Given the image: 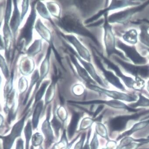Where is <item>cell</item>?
Masks as SVG:
<instances>
[{
	"label": "cell",
	"instance_id": "1",
	"mask_svg": "<svg viewBox=\"0 0 149 149\" xmlns=\"http://www.w3.org/2000/svg\"><path fill=\"white\" fill-rule=\"evenodd\" d=\"M58 19L56 24L66 32L88 38L91 39L97 46H99V42L95 37L84 26L76 15L68 14Z\"/></svg>",
	"mask_w": 149,
	"mask_h": 149
},
{
	"label": "cell",
	"instance_id": "2",
	"mask_svg": "<svg viewBox=\"0 0 149 149\" xmlns=\"http://www.w3.org/2000/svg\"><path fill=\"white\" fill-rule=\"evenodd\" d=\"M149 113V109H148L133 113L131 115L116 116L109 121V128L112 132H120L125 131L130 121H136L142 116Z\"/></svg>",
	"mask_w": 149,
	"mask_h": 149
},
{
	"label": "cell",
	"instance_id": "3",
	"mask_svg": "<svg viewBox=\"0 0 149 149\" xmlns=\"http://www.w3.org/2000/svg\"><path fill=\"white\" fill-rule=\"evenodd\" d=\"M107 14L108 13H107L104 15L105 17V22L104 24L103 28L104 29V40L108 57H110L113 54H116L124 60H127L125 58L123 54L116 49L115 38L112 31V26L108 22Z\"/></svg>",
	"mask_w": 149,
	"mask_h": 149
},
{
	"label": "cell",
	"instance_id": "4",
	"mask_svg": "<svg viewBox=\"0 0 149 149\" xmlns=\"http://www.w3.org/2000/svg\"><path fill=\"white\" fill-rule=\"evenodd\" d=\"M91 47H92L91 48L92 54L95 64L96 65L97 67L99 68V70L102 72V73L106 80L118 89H120L123 91H125V89L123 85L121 84L119 78L115 76V74L112 72L108 71L105 68V67L104 66L102 63L101 58L97 54L91 45Z\"/></svg>",
	"mask_w": 149,
	"mask_h": 149
},
{
	"label": "cell",
	"instance_id": "5",
	"mask_svg": "<svg viewBox=\"0 0 149 149\" xmlns=\"http://www.w3.org/2000/svg\"><path fill=\"white\" fill-rule=\"evenodd\" d=\"M86 86L91 90L107 95L108 96L113 98L114 100H121L130 102H136L137 100V96L136 95H129L118 91L107 90L94 84L86 85Z\"/></svg>",
	"mask_w": 149,
	"mask_h": 149
},
{
	"label": "cell",
	"instance_id": "6",
	"mask_svg": "<svg viewBox=\"0 0 149 149\" xmlns=\"http://www.w3.org/2000/svg\"><path fill=\"white\" fill-rule=\"evenodd\" d=\"M64 45L65 46L67 49L68 50L69 53L70 54H72L73 55L76 56L77 59L80 61V63L83 65L84 68L86 70V72H88V74H90L91 77L93 79V80L95 82H97L99 85L102 86L103 87H107V85L104 83L102 78L97 73L95 69V68L92 64L91 62H88V61L84 60V59H82L79 55L78 53H77L76 51H74V49L71 46L67 44L66 43L64 42Z\"/></svg>",
	"mask_w": 149,
	"mask_h": 149
},
{
	"label": "cell",
	"instance_id": "7",
	"mask_svg": "<svg viewBox=\"0 0 149 149\" xmlns=\"http://www.w3.org/2000/svg\"><path fill=\"white\" fill-rule=\"evenodd\" d=\"M113 57L114 60L119 63L127 72L130 73L136 77L139 74L142 77H149V66H136L123 61L117 56H114Z\"/></svg>",
	"mask_w": 149,
	"mask_h": 149
},
{
	"label": "cell",
	"instance_id": "8",
	"mask_svg": "<svg viewBox=\"0 0 149 149\" xmlns=\"http://www.w3.org/2000/svg\"><path fill=\"white\" fill-rule=\"evenodd\" d=\"M60 35L63 37L64 39L72 45L77 49L79 55L82 59L88 62H90L91 61V55L89 50L79 42L76 37L72 35H64L62 33H61Z\"/></svg>",
	"mask_w": 149,
	"mask_h": 149
},
{
	"label": "cell",
	"instance_id": "9",
	"mask_svg": "<svg viewBox=\"0 0 149 149\" xmlns=\"http://www.w3.org/2000/svg\"><path fill=\"white\" fill-rule=\"evenodd\" d=\"M93 49L95 50L98 56L101 58V60L103 61L104 63L107 65L108 68L111 69L114 71L115 72L116 74V75L118 77H120L122 80L125 82V84L127 87L130 88H132L133 87L134 85L135 84V82L133 80L132 78L128 77H125L121 72L120 68L116 65H115L113 62H111L110 60H109L108 58H106L105 56H104L102 54L100 53L97 49H96L95 47H92Z\"/></svg>",
	"mask_w": 149,
	"mask_h": 149
},
{
	"label": "cell",
	"instance_id": "10",
	"mask_svg": "<svg viewBox=\"0 0 149 149\" xmlns=\"http://www.w3.org/2000/svg\"><path fill=\"white\" fill-rule=\"evenodd\" d=\"M36 29L38 34L40 35L42 38L47 41L49 44V46L52 48L54 53L55 56L57 59V61L61 64V57L57 53L56 49L54 47V44L52 40V36L50 31L48 29L47 26H45L42 23L40 19H38L37 21L36 25Z\"/></svg>",
	"mask_w": 149,
	"mask_h": 149
},
{
	"label": "cell",
	"instance_id": "11",
	"mask_svg": "<svg viewBox=\"0 0 149 149\" xmlns=\"http://www.w3.org/2000/svg\"><path fill=\"white\" fill-rule=\"evenodd\" d=\"M148 3H149V2H147L141 6L138 7L136 8L132 9H127L125 11L113 14L108 17V22L109 23H123L127 19L131 16L132 14L137 11L142 10Z\"/></svg>",
	"mask_w": 149,
	"mask_h": 149
},
{
	"label": "cell",
	"instance_id": "12",
	"mask_svg": "<svg viewBox=\"0 0 149 149\" xmlns=\"http://www.w3.org/2000/svg\"><path fill=\"white\" fill-rule=\"evenodd\" d=\"M117 46L125 53L127 56L136 64H144L146 63V60L140 56L137 53L135 48L127 46L123 42L118 40Z\"/></svg>",
	"mask_w": 149,
	"mask_h": 149
},
{
	"label": "cell",
	"instance_id": "13",
	"mask_svg": "<svg viewBox=\"0 0 149 149\" xmlns=\"http://www.w3.org/2000/svg\"><path fill=\"white\" fill-rule=\"evenodd\" d=\"M72 63L74 65L77 69V72L78 73L79 77L83 79L84 81L86 82V85L94 84L95 85L96 82L94 81L89 76L86 70L84 68L82 67L79 63L78 62L77 59L76 58V56L72 54H69Z\"/></svg>",
	"mask_w": 149,
	"mask_h": 149
},
{
	"label": "cell",
	"instance_id": "14",
	"mask_svg": "<svg viewBox=\"0 0 149 149\" xmlns=\"http://www.w3.org/2000/svg\"><path fill=\"white\" fill-rule=\"evenodd\" d=\"M52 48L49 46L47 51L46 56L42 62L40 67V77L37 83V87H38L42 81L46 78L48 74L50 67V57L52 52Z\"/></svg>",
	"mask_w": 149,
	"mask_h": 149
},
{
	"label": "cell",
	"instance_id": "15",
	"mask_svg": "<svg viewBox=\"0 0 149 149\" xmlns=\"http://www.w3.org/2000/svg\"><path fill=\"white\" fill-rule=\"evenodd\" d=\"M54 74L52 77V81L49 86L45 97L46 104L50 102L54 98L55 93L56 84L60 77V73L55 66L54 67Z\"/></svg>",
	"mask_w": 149,
	"mask_h": 149
},
{
	"label": "cell",
	"instance_id": "16",
	"mask_svg": "<svg viewBox=\"0 0 149 149\" xmlns=\"http://www.w3.org/2000/svg\"><path fill=\"white\" fill-rule=\"evenodd\" d=\"M148 125H149V119L141 120L139 122L134 124L128 131H125L120 136H119L116 140L118 141L125 137L130 136L134 133L145 128Z\"/></svg>",
	"mask_w": 149,
	"mask_h": 149
},
{
	"label": "cell",
	"instance_id": "17",
	"mask_svg": "<svg viewBox=\"0 0 149 149\" xmlns=\"http://www.w3.org/2000/svg\"><path fill=\"white\" fill-rule=\"evenodd\" d=\"M49 113L47 114L46 120L44 121L42 126V131L46 137V141L49 144H50L53 143L54 140L53 132L50 127L49 122Z\"/></svg>",
	"mask_w": 149,
	"mask_h": 149
},
{
	"label": "cell",
	"instance_id": "18",
	"mask_svg": "<svg viewBox=\"0 0 149 149\" xmlns=\"http://www.w3.org/2000/svg\"><path fill=\"white\" fill-rule=\"evenodd\" d=\"M80 117V116L79 113H74L73 114L71 122L68 126V137L70 139L72 138L74 134Z\"/></svg>",
	"mask_w": 149,
	"mask_h": 149
},
{
	"label": "cell",
	"instance_id": "19",
	"mask_svg": "<svg viewBox=\"0 0 149 149\" xmlns=\"http://www.w3.org/2000/svg\"><path fill=\"white\" fill-rule=\"evenodd\" d=\"M47 6L49 13L52 16L59 19L61 18V8L59 5L55 2H48L47 3Z\"/></svg>",
	"mask_w": 149,
	"mask_h": 149
},
{
	"label": "cell",
	"instance_id": "20",
	"mask_svg": "<svg viewBox=\"0 0 149 149\" xmlns=\"http://www.w3.org/2000/svg\"><path fill=\"white\" fill-rule=\"evenodd\" d=\"M36 9L38 13L40 14V16L42 17L47 19V20H49L51 23H53V21H52L51 17H50V13L48 10L46 6L42 2H41L40 1L38 2Z\"/></svg>",
	"mask_w": 149,
	"mask_h": 149
},
{
	"label": "cell",
	"instance_id": "21",
	"mask_svg": "<svg viewBox=\"0 0 149 149\" xmlns=\"http://www.w3.org/2000/svg\"><path fill=\"white\" fill-rule=\"evenodd\" d=\"M128 106L133 109H136L138 107H149V99L141 94H139L138 100L135 102L130 104Z\"/></svg>",
	"mask_w": 149,
	"mask_h": 149
},
{
	"label": "cell",
	"instance_id": "22",
	"mask_svg": "<svg viewBox=\"0 0 149 149\" xmlns=\"http://www.w3.org/2000/svg\"><path fill=\"white\" fill-rule=\"evenodd\" d=\"M137 33L136 31L132 30L128 32H127L124 36L123 38L127 42L130 43L134 44L137 42Z\"/></svg>",
	"mask_w": 149,
	"mask_h": 149
},
{
	"label": "cell",
	"instance_id": "23",
	"mask_svg": "<svg viewBox=\"0 0 149 149\" xmlns=\"http://www.w3.org/2000/svg\"><path fill=\"white\" fill-rule=\"evenodd\" d=\"M42 41L41 39L36 40L34 42L29 50V53L32 55H35L40 52L42 49Z\"/></svg>",
	"mask_w": 149,
	"mask_h": 149
},
{
	"label": "cell",
	"instance_id": "24",
	"mask_svg": "<svg viewBox=\"0 0 149 149\" xmlns=\"http://www.w3.org/2000/svg\"><path fill=\"white\" fill-rule=\"evenodd\" d=\"M50 83V80H45L43 83L42 84L40 89L38 91V93H37L36 96V102L39 101L41 99L42 97L44 94L45 91H46V89L47 87L49 85Z\"/></svg>",
	"mask_w": 149,
	"mask_h": 149
},
{
	"label": "cell",
	"instance_id": "25",
	"mask_svg": "<svg viewBox=\"0 0 149 149\" xmlns=\"http://www.w3.org/2000/svg\"><path fill=\"white\" fill-rule=\"evenodd\" d=\"M43 102H41L38 103L36 109L35 110V113H34V117H33V123L35 127H36L37 126L38 124V119L39 116L41 113L42 111V108Z\"/></svg>",
	"mask_w": 149,
	"mask_h": 149
},
{
	"label": "cell",
	"instance_id": "26",
	"mask_svg": "<svg viewBox=\"0 0 149 149\" xmlns=\"http://www.w3.org/2000/svg\"><path fill=\"white\" fill-rule=\"evenodd\" d=\"M52 126L55 132L56 135L57 137L59 136V130L60 129L61 124L59 120H57L55 115L54 116L53 120L51 121Z\"/></svg>",
	"mask_w": 149,
	"mask_h": 149
},
{
	"label": "cell",
	"instance_id": "27",
	"mask_svg": "<svg viewBox=\"0 0 149 149\" xmlns=\"http://www.w3.org/2000/svg\"><path fill=\"white\" fill-rule=\"evenodd\" d=\"M72 90L74 93L75 94H77L78 95L82 94L84 91V86L80 84H77L74 86Z\"/></svg>",
	"mask_w": 149,
	"mask_h": 149
},
{
	"label": "cell",
	"instance_id": "28",
	"mask_svg": "<svg viewBox=\"0 0 149 149\" xmlns=\"http://www.w3.org/2000/svg\"><path fill=\"white\" fill-rule=\"evenodd\" d=\"M143 145H144L143 144L133 142L126 147H124L123 149H138Z\"/></svg>",
	"mask_w": 149,
	"mask_h": 149
},
{
	"label": "cell",
	"instance_id": "29",
	"mask_svg": "<svg viewBox=\"0 0 149 149\" xmlns=\"http://www.w3.org/2000/svg\"><path fill=\"white\" fill-rule=\"evenodd\" d=\"M34 142L35 146H38L40 145L42 142L43 138L42 136L40 135V134H36L34 136Z\"/></svg>",
	"mask_w": 149,
	"mask_h": 149
},
{
	"label": "cell",
	"instance_id": "30",
	"mask_svg": "<svg viewBox=\"0 0 149 149\" xmlns=\"http://www.w3.org/2000/svg\"><path fill=\"white\" fill-rule=\"evenodd\" d=\"M98 146V142L97 140V135L95 134L94 138L92 140L91 144V149H97Z\"/></svg>",
	"mask_w": 149,
	"mask_h": 149
},
{
	"label": "cell",
	"instance_id": "31",
	"mask_svg": "<svg viewBox=\"0 0 149 149\" xmlns=\"http://www.w3.org/2000/svg\"><path fill=\"white\" fill-rule=\"evenodd\" d=\"M85 138V134H84L82 135V137H81L79 142L77 144L76 146L74 147V149H82V146H83V145L84 144V141Z\"/></svg>",
	"mask_w": 149,
	"mask_h": 149
},
{
	"label": "cell",
	"instance_id": "32",
	"mask_svg": "<svg viewBox=\"0 0 149 149\" xmlns=\"http://www.w3.org/2000/svg\"><path fill=\"white\" fill-rule=\"evenodd\" d=\"M141 39L143 38V40L144 41V43L146 44L148 46H149V36L146 35V32L143 31V33L141 34Z\"/></svg>",
	"mask_w": 149,
	"mask_h": 149
},
{
	"label": "cell",
	"instance_id": "33",
	"mask_svg": "<svg viewBox=\"0 0 149 149\" xmlns=\"http://www.w3.org/2000/svg\"><path fill=\"white\" fill-rule=\"evenodd\" d=\"M139 142L143 145L149 143V136H148L147 137H146V138L140 139Z\"/></svg>",
	"mask_w": 149,
	"mask_h": 149
},
{
	"label": "cell",
	"instance_id": "34",
	"mask_svg": "<svg viewBox=\"0 0 149 149\" xmlns=\"http://www.w3.org/2000/svg\"><path fill=\"white\" fill-rule=\"evenodd\" d=\"M103 108V107L102 106H101L100 107H98V108L97 109L95 113V114H94V117H95L97 114H98V113H100V111L102 110Z\"/></svg>",
	"mask_w": 149,
	"mask_h": 149
},
{
	"label": "cell",
	"instance_id": "35",
	"mask_svg": "<svg viewBox=\"0 0 149 149\" xmlns=\"http://www.w3.org/2000/svg\"><path fill=\"white\" fill-rule=\"evenodd\" d=\"M89 138L88 137V139L87 140V142H86V143L85 146H84V149H89V143H88V140H89Z\"/></svg>",
	"mask_w": 149,
	"mask_h": 149
},
{
	"label": "cell",
	"instance_id": "36",
	"mask_svg": "<svg viewBox=\"0 0 149 149\" xmlns=\"http://www.w3.org/2000/svg\"><path fill=\"white\" fill-rule=\"evenodd\" d=\"M148 90L149 91V82H148Z\"/></svg>",
	"mask_w": 149,
	"mask_h": 149
},
{
	"label": "cell",
	"instance_id": "37",
	"mask_svg": "<svg viewBox=\"0 0 149 149\" xmlns=\"http://www.w3.org/2000/svg\"><path fill=\"white\" fill-rule=\"evenodd\" d=\"M149 149V148H148V149Z\"/></svg>",
	"mask_w": 149,
	"mask_h": 149
},
{
	"label": "cell",
	"instance_id": "38",
	"mask_svg": "<svg viewBox=\"0 0 149 149\" xmlns=\"http://www.w3.org/2000/svg\"></svg>",
	"mask_w": 149,
	"mask_h": 149
}]
</instances>
